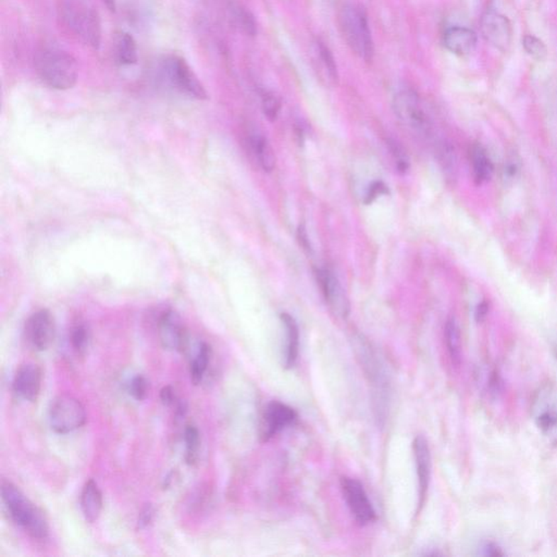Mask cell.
I'll use <instances>...</instances> for the list:
<instances>
[{
    "label": "cell",
    "instance_id": "cell-1",
    "mask_svg": "<svg viewBox=\"0 0 557 557\" xmlns=\"http://www.w3.org/2000/svg\"><path fill=\"white\" fill-rule=\"evenodd\" d=\"M34 67L40 81L50 89L65 91L77 84V60L60 47L40 46L34 56Z\"/></svg>",
    "mask_w": 557,
    "mask_h": 557
},
{
    "label": "cell",
    "instance_id": "cell-15",
    "mask_svg": "<svg viewBox=\"0 0 557 557\" xmlns=\"http://www.w3.org/2000/svg\"><path fill=\"white\" fill-rule=\"evenodd\" d=\"M42 370L38 365L26 363L16 370L13 390L24 401L36 402L42 389Z\"/></svg>",
    "mask_w": 557,
    "mask_h": 557
},
{
    "label": "cell",
    "instance_id": "cell-11",
    "mask_svg": "<svg viewBox=\"0 0 557 557\" xmlns=\"http://www.w3.org/2000/svg\"><path fill=\"white\" fill-rule=\"evenodd\" d=\"M26 338L34 350H48L56 336V324L52 313L40 309L30 316L26 324Z\"/></svg>",
    "mask_w": 557,
    "mask_h": 557
},
{
    "label": "cell",
    "instance_id": "cell-23",
    "mask_svg": "<svg viewBox=\"0 0 557 557\" xmlns=\"http://www.w3.org/2000/svg\"><path fill=\"white\" fill-rule=\"evenodd\" d=\"M470 162L473 175L476 182H487L493 173L492 162L481 145H473L470 150Z\"/></svg>",
    "mask_w": 557,
    "mask_h": 557
},
{
    "label": "cell",
    "instance_id": "cell-24",
    "mask_svg": "<svg viewBox=\"0 0 557 557\" xmlns=\"http://www.w3.org/2000/svg\"><path fill=\"white\" fill-rule=\"evenodd\" d=\"M210 358H211V348L206 342L199 344L197 354L194 357L191 364V379L194 385H197L203 381L206 371L209 366Z\"/></svg>",
    "mask_w": 557,
    "mask_h": 557
},
{
    "label": "cell",
    "instance_id": "cell-17",
    "mask_svg": "<svg viewBox=\"0 0 557 557\" xmlns=\"http://www.w3.org/2000/svg\"><path fill=\"white\" fill-rule=\"evenodd\" d=\"M317 279L324 299L328 302L330 307L336 315L346 318L350 311V304L346 299L344 289L338 282V277L330 270L319 269L317 271Z\"/></svg>",
    "mask_w": 557,
    "mask_h": 557
},
{
    "label": "cell",
    "instance_id": "cell-21",
    "mask_svg": "<svg viewBox=\"0 0 557 557\" xmlns=\"http://www.w3.org/2000/svg\"><path fill=\"white\" fill-rule=\"evenodd\" d=\"M114 60L119 65H132L138 62V45L130 33L120 32L114 38Z\"/></svg>",
    "mask_w": 557,
    "mask_h": 557
},
{
    "label": "cell",
    "instance_id": "cell-34",
    "mask_svg": "<svg viewBox=\"0 0 557 557\" xmlns=\"http://www.w3.org/2000/svg\"><path fill=\"white\" fill-rule=\"evenodd\" d=\"M390 147H391L392 154H393L395 160H397V169H399V171H401V172H405L408 169V159L407 157H406L405 153H404L401 146H399L397 143H391Z\"/></svg>",
    "mask_w": 557,
    "mask_h": 557
},
{
    "label": "cell",
    "instance_id": "cell-22",
    "mask_svg": "<svg viewBox=\"0 0 557 557\" xmlns=\"http://www.w3.org/2000/svg\"><path fill=\"white\" fill-rule=\"evenodd\" d=\"M248 143L261 168L267 172H271L275 169V157L272 147L270 146L267 138L260 134L253 133L248 138Z\"/></svg>",
    "mask_w": 557,
    "mask_h": 557
},
{
    "label": "cell",
    "instance_id": "cell-25",
    "mask_svg": "<svg viewBox=\"0 0 557 557\" xmlns=\"http://www.w3.org/2000/svg\"><path fill=\"white\" fill-rule=\"evenodd\" d=\"M446 348H448V354H450L451 360L453 364L460 365L461 356H462V344H461V332L458 324L454 318H450L446 321Z\"/></svg>",
    "mask_w": 557,
    "mask_h": 557
},
{
    "label": "cell",
    "instance_id": "cell-9",
    "mask_svg": "<svg viewBox=\"0 0 557 557\" xmlns=\"http://www.w3.org/2000/svg\"><path fill=\"white\" fill-rule=\"evenodd\" d=\"M359 358L362 359L363 367H364L365 373L368 375L369 381L373 385V389L375 390V402L378 404L375 409L378 411V417L381 418L382 416V407H385V403L387 401V373L385 369V365L382 364L380 359L378 358V355L375 354L368 343L365 342L364 340H359ZM379 418V419H380Z\"/></svg>",
    "mask_w": 557,
    "mask_h": 557
},
{
    "label": "cell",
    "instance_id": "cell-8",
    "mask_svg": "<svg viewBox=\"0 0 557 557\" xmlns=\"http://www.w3.org/2000/svg\"><path fill=\"white\" fill-rule=\"evenodd\" d=\"M163 70L171 85L177 91L199 101L207 99L205 87L184 59L179 56L170 57L165 61Z\"/></svg>",
    "mask_w": 557,
    "mask_h": 557
},
{
    "label": "cell",
    "instance_id": "cell-13",
    "mask_svg": "<svg viewBox=\"0 0 557 557\" xmlns=\"http://www.w3.org/2000/svg\"><path fill=\"white\" fill-rule=\"evenodd\" d=\"M297 413L294 408L279 401H272L265 408L261 424V440L269 441L279 432L297 421Z\"/></svg>",
    "mask_w": 557,
    "mask_h": 557
},
{
    "label": "cell",
    "instance_id": "cell-40",
    "mask_svg": "<svg viewBox=\"0 0 557 557\" xmlns=\"http://www.w3.org/2000/svg\"><path fill=\"white\" fill-rule=\"evenodd\" d=\"M101 1H103L104 5L108 8V10H110V11L112 12L116 11V8H117L116 0H101Z\"/></svg>",
    "mask_w": 557,
    "mask_h": 557
},
{
    "label": "cell",
    "instance_id": "cell-19",
    "mask_svg": "<svg viewBox=\"0 0 557 557\" xmlns=\"http://www.w3.org/2000/svg\"><path fill=\"white\" fill-rule=\"evenodd\" d=\"M103 493L94 479L85 482L81 493V509L85 520L94 524L101 517L103 512Z\"/></svg>",
    "mask_w": 557,
    "mask_h": 557
},
{
    "label": "cell",
    "instance_id": "cell-5",
    "mask_svg": "<svg viewBox=\"0 0 557 557\" xmlns=\"http://www.w3.org/2000/svg\"><path fill=\"white\" fill-rule=\"evenodd\" d=\"M531 416L548 443L557 446V387L544 383L532 397Z\"/></svg>",
    "mask_w": 557,
    "mask_h": 557
},
{
    "label": "cell",
    "instance_id": "cell-3",
    "mask_svg": "<svg viewBox=\"0 0 557 557\" xmlns=\"http://www.w3.org/2000/svg\"><path fill=\"white\" fill-rule=\"evenodd\" d=\"M338 23L343 38L351 50L367 62L373 61L375 45L366 12L355 5L346 6L341 10Z\"/></svg>",
    "mask_w": 557,
    "mask_h": 557
},
{
    "label": "cell",
    "instance_id": "cell-7",
    "mask_svg": "<svg viewBox=\"0 0 557 557\" xmlns=\"http://www.w3.org/2000/svg\"><path fill=\"white\" fill-rule=\"evenodd\" d=\"M87 422L83 404L70 395H61L53 399L49 407V424L56 434H67Z\"/></svg>",
    "mask_w": 557,
    "mask_h": 557
},
{
    "label": "cell",
    "instance_id": "cell-10",
    "mask_svg": "<svg viewBox=\"0 0 557 557\" xmlns=\"http://www.w3.org/2000/svg\"><path fill=\"white\" fill-rule=\"evenodd\" d=\"M341 490L351 514L359 525H368L375 522L377 514L362 483L350 477H342Z\"/></svg>",
    "mask_w": 557,
    "mask_h": 557
},
{
    "label": "cell",
    "instance_id": "cell-32",
    "mask_svg": "<svg viewBox=\"0 0 557 557\" xmlns=\"http://www.w3.org/2000/svg\"><path fill=\"white\" fill-rule=\"evenodd\" d=\"M148 390H150V385L148 381L145 378L144 375H138L134 377L130 382V395L136 399V401H143L146 399L148 395Z\"/></svg>",
    "mask_w": 557,
    "mask_h": 557
},
{
    "label": "cell",
    "instance_id": "cell-26",
    "mask_svg": "<svg viewBox=\"0 0 557 557\" xmlns=\"http://www.w3.org/2000/svg\"><path fill=\"white\" fill-rule=\"evenodd\" d=\"M71 346L77 355H84L91 341V332L89 326L83 321H77L71 326L70 334Z\"/></svg>",
    "mask_w": 557,
    "mask_h": 557
},
{
    "label": "cell",
    "instance_id": "cell-28",
    "mask_svg": "<svg viewBox=\"0 0 557 557\" xmlns=\"http://www.w3.org/2000/svg\"><path fill=\"white\" fill-rule=\"evenodd\" d=\"M185 461L187 464L194 465L199 457L201 448V434L194 424H187L184 430Z\"/></svg>",
    "mask_w": 557,
    "mask_h": 557
},
{
    "label": "cell",
    "instance_id": "cell-30",
    "mask_svg": "<svg viewBox=\"0 0 557 557\" xmlns=\"http://www.w3.org/2000/svg\"><path fill=\"white\" fill-rule=\"evenodd\" d=\"M525 52L536 61H544L548 56V48L540 38L534 35H526L522 40Z\"/></svg>",
    "mask_w": 557,
    "mask_h": 557
},
{
    "label": "cell",
    "instance_id": "cell-27",
    "mask_svg": "<svg viewBox=\"0 0 557 557\" xmlns=\"http://www.w3.org/2000/svg\"><path fill=\"white\" fill-rule=\"evenodd\" d=\"M231 11L234 21L246 35H256L257 24L254 16L250 10L243 7L240 4H232Z\"/></svg>",
    "mask_w": 557,
    "mask_h": 557
},
{
    "label": "cell",
    "instance_id": "cell-33",
    "mask_svg": "<svg viewBox=\"0 0 557 557\" xmlns=\"http://www.w3.org/2000/svg\"><path fill=\"white\" fill-rule=\"evenodd\" d=\"M155 509L152 504H146L140 511L138 518V529H145L152 524L154 520Z\"/></svg>",
    "mask_w": 557,
    "mask_h": 557
},
{
    "label": "cell",
    "instance_id": "cell-38",
    "mask_svg": "<svg viewBox=\"0 0 557 557\" xmlns=\"http://www.w3.org/2000/svg\"><path fill=\"white\" fill-rule=\"evenodd\" d=\"M485 550V555H492V556H495V555H504V553L502 552L501 548L495 544H487L483 548Z\"/></svg>",
    "mask_w": 557,
    "mask_h": 557
},
{
    "label": "cell",
    "instance_id": "cell-36",
    "mask_svg": "<svg viewBox=\"0 0 557 557\" xmlns=\"http://www.w3.org/2000/svg\"><path fill=\"white\" fill-rule=\"evenodd\" d=\"M160 399L165 406H173L177 403V397L175 395V389L171 385L163 387L160 391Z\"/></svg>",
    "mask_w": 557,
    "mask_h": 557
},
{
    "label": "cell",
    "instance_id": "cell-37",
    "mask_svg": "<svg viewBox=\"0 0 557 557\" xmlns=\"http://www.w3.org/2000/svg\"><path fill=\"white\" fill-rule=\"evenodd\" d=\"M487 311H489V306H487V303H481L480 305L478 306L476 310V319L477 321L481 322L485 319L487 317Z\"/></svg>",
    "mask_w": 557,
    "mask_h": 557
},
{
    "label": "cell",
    "instance_id": "cell-4",
    "mask_svg": "<svg viewBox=\"0 0 557 557\" xmlns=\"http://www.w3.org/2000/svg\"><path fill=\"white\" fill-rule=\"evenodd\" d=\"M59 16L73 35L87 46L99 48L101 23L97 12L84 4L65 1L59 8Z\"/></svg>",
    "mask_w": 557,
    "mask_h": 557
},
{
    "label": "cell",
    "instance_id": "cell-16",
    "mask_svg": "<svg viewBox=\"0 0 557 557\" xmlns=\"http://www.w3.org/2000/svg\"><path fill=\"white\" fill-rule=\"evenodd\" d=\"M414 456H415L416 469H417L418 495H419V509L424 506L428 490H429L430 478H431V453L427 439L424 436H416L413 442Z\"/></svg>",
    "mask_w": 557,
    "mask_h": 557
},
{
    "label": "cell",
    "instance_id": "cell-31",
    "mask_svg": "<svg viewBox=\"0 0 557 557\" xmlns=\"http://www.w3.org/2000/svg\"><path fill=\"white\" fill-rule=\"evenodd\" d=\"M261 108L270 121H275L281 109V101L275 94L265 93L261 97Z\"/></svg>",
    "mask_w": 557,
    "mask_h": 557
},
{
    "label": "cell",
    "instance_id": "cell-29",
    "mask_svg": "<svg viewBox=\"0 0 557 557\" xmlns=\"http://www.w3.org/2000/svg\"><path fill=\"white\" fill-rule=\"evenodd\" d=\"M316 46H317L318 58H319L322 68L326 71V75L330 77V79L336 81L338 79V65H336V59H334L331 50L322 42H318Z\"/></svg>",
    "mask_w": 557,
    "mask_h": 557
},
{
    "label": "cell",
    "instance_id": "cell-18",
    "mask_svg": "<svg viewBox=\"0 0 557 557\" xmlns=\"http://www.w3.org/2000/svg\"><path fill=\"white\" fill-rule=\"evenodd\" d=\"M478 38L475 31L464 26H453L443 35V45L457 56H467L476 49Z\"/></svg>",
    "mask_w": 557,
    "mask_h": 557
},
{
    "label": "cell",
    "instance_id": "cell-6",
    "mask_svg": "<svg viewBox=\"0 0 557 557\" xmlns=\"http://www.w3.org/2000/svg\"><path fill=\"white\" fill-rule=\"evenodd\" d=\"M393 108L399 121L412 132L424 138H431L434 126L427 112L415 92L411 89L399 91L393 99Z\"/></svg>",
    "mask_w": 557,
    "mask_h": 557
},
{
    "label": "cell",
    "instance_id": "cell-39",
    "mask_svg": "<svg viewBox=\"0 0 557 557\" xmlns=\"http://www.w3.org/2000/svg\"><path fill=\"white\" fill-rule=\"evenodd\" d=\"M299 238L304 250H310L309 241H308L307 233H306V230L304 228V226H299Z\"/></svg>",
    "mask_w": 557,
    "mask_h": 557
},
{
    "label": "cell",
    "instance_id": "cell-35",
    "mask_svg": "<svg viewBox=\"0 0 557 557\" xmlns=\"http://www.w3.org/2000/svg\"><path fill=\"white\" fill-rule=\"evenodd\" d=\"M387 193V187H385V183L381 182V181L373 182V184L369 187L368 192H367L365 203L371 204L373 201H375V199H377V197H378V196Z\"/></svg>",
    "mask_w": 557,
    "mask_h": 557
},
{
    "label": "cell",
    "instance_id": "cell-12",
    "mask_svg": "<svg viewBox=\"0 0 557 557\" xmlns=\"http://www.w3.org/2000/svg\"><path fill=\"white\" fill-rule=\"evenodd\" d=\"M480 30L483 38L501 52H506L511 46L513 35L511 22L500 12L495 10L485 12L481 18Z\"/></svg>",
    "mask_w": 557,
    "mask_h": 557
},
{
    "label": "cell",
    "instance_id": "cell-14",
    "mask_svg": "<svg viewBox=\"0 0 557 557\" xmlns=\"http://www.w3.org/2000/svg\"><path fill=\"white\" fill-rule=\"evenodd\" d=\"M161 346L169 351H181L187 342V332L182 319L175 310H165L158 319Z\"/></svg>",
    "mask_w": 557,
    "mask_h": 557
},
{
    "label": "cell",
    "instance_id": "cell-41",
    "mask_svg": "<svg viewBox=\"0 0 557 557\" xmlns=\"http://www.w3.org/2000/svg\"><path fill=\"white\" fill-rule=\"evenodd\" d=\"M556 357H557V350H556Z\"/></svg>",
    "mask_w": 557,
    "mask_h": 557
},
{
    "label": "cell",
    "instance_id": "cell-2",
    "mask_svg": "<svg viewBox=\"0 0 557 557\" xmlns=\"http://www.w3.org/2000/svg\"><path fill=\"white\" fill-rule=\"evenodd\" d=\"M1 499L11 519L28 536L38 540L47 538L49 527L44 514L13 483L3 481Z\"/></svg>",
    "mask_w": 557,
    "mask_h": 557
},
{
    "label": "cell",
    "instance_id": "cell-20",
    "mask_svg": "<svg viewBox=\"0 0 557 557\" xmlns=\"http://www.w3.org/2000/svg\"><path fill=\"white\" fill-rule=\"evenodd\" d=\"M281 321L285 330V366L293 368L297 364L299 352V331L297 321L289 314H281Z\"/></svg>",
    "mask_w": 557,
    "mask_h": 557
}]
</instances>
